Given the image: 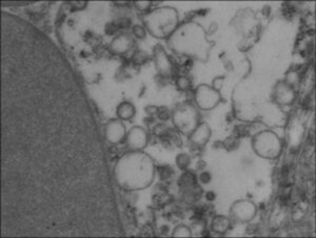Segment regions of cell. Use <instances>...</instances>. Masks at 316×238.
Segmentation results:
<instances>
[{
	"mask_svg": "<svg viewBox=\"0 0 316 238\" xmlns=\"http://www.w3.org/2000/svg\"><path fill=\"white\" fill-rule=\"evenodd\" d=\"M133 38L128 34H121L113 38L110 43V51L116 55H124L133 47Z\"/></svg>",
	"mask_w": 316,
	"mask_h": 238,
	"instance_id": "cell-13",
	"label": "cell"
},
{
	"mask_svg": "<svg viewBox=\"0 0 316 238\" xmlns=\"http://www.w3.org/2000/svg\"><path fill=\"white\" fill-rule=\"evenodd\" d=\"M176 166L180 170H187L191 164V157L186 153H180L175 158Z\"/></svg>",
	"mask_w": 316,
	"mask_h": 238,
	"instance_id": "cell-17",
	"label": "cell"
},
{
	"mask_svg": "<svg viewBox=\"0 0 316 238\" xmlns=\"http://www.w3.org/2000/svg\"><path fill=\"white\" fill-rule=\"evenodd\" d=\"M126 142L132 151H144L149 143L148 132L143 127L135 126L128 132Z\"/></svg>",
	"mask_w": 316,
	"mask_h": 238,
	"instance_id": "cell-10",
	"label": "cell"
},
{
	"mask_svg": "<svg viewBox=\"0 0 316 238\" xmlns=\"http://www.w3.org/2000/svg\"><path fill=\"white\" fill-rule=\"evenodd\" d=\"M155 162L143 151H131L119 158L114 167L117 185L126 191L147 189L155 178Z\"/></svg>",
	"mask_w": 316,
	"mask_h": 238,
	"instance_id": "cell-1",
	"label": "cell"
},
{
	"mask_svg": "<svg viewBox=\"0 0 316 238\" xmlns=\"http://www.w3.org/2000/svg\"><path fill=\"white\" fill-rule=\"evenodd\" d=\"M168 47L177 55L205 62L214 43L206 37L201 25L195 21L180 24L167 39Z\"/></svg>",
	"mask_w": 316,
	"mask_h": 238,
	"instance_id": "cell-2",
	"label": "cell"
},
{
	"mask_svg": "<svg viewBox=\"0 0 316 238\" xmlns=\"http://www.w3.org/2000/svg\"><path fill=\"white\" fill-rule=\"evenodd\" d=\"M274 100L280 105H290L296 98V92L293 85L288 83L286 80L278 81L274 88Z\"/></svg>",
	"mask_w": 316,
	"mask_h": 238,
	"instance_id": "cell-11",
	"label": "cell"
},
{
	"mask_svg": "<svg viewBox=\"0 0 316 238\" xmlns=\"http://www.w3.org/2000/svg\"><path fill=\"white\" fill-rule=\"evenodd\" d=\"M205 198H206V200H208V201H213V200H215V198H216L215 193L212 192V191L206 192V193H205Z\"/></svg>",
	"mask_w": 316,
	"mask_h": 238,
	"instance_id": "cell-26",
	"label": "cell"
},
{
	"mask_svg": "<svg viewBox=\"0 0 316 238\" xmlns=\"http://www.w3.org/2000/svg\"><path fill=\"white\" fill-rule=\"evenodd\" d=\"M133 5L139 11H148V9L151 7L152 3H150V2H136Z\"/></svg>",
	"mask_w": 316,
	"mask_h": 238,
	"instance_id": "cell-24",
	"label": "cell"
},
{
	"mask_svg": "<svg viewBox=\"0 0 316 238\" xmlns=\"http://www.w3.org/2000/svg\"><path fill=\"white\" fill-rule=\"evenodd\" d=\"M156 116L161 122H167L172 117V113L168 109H166V107H159V111Z\"/></svg>",
	"mask_w": 316,
	"mask_h": 238,
	"instance_id": "cell-21",
	"label": "cell"
},
{
	"mask_svg": "<svg viewBox=\"0 0 316 238\" xmlns=\"http://www.w3.org/2000/svg\"><path fill=\"white\" fill-rule=\"evenodd\" d=\"M71 6L75 9L82 10L86 6V3H71Z\"/></svg>",
	"mask_w": 316,
	"mask_h": 238,
	"instance_id": "cell-27",
	"label": "cell"
},
{
	"mask_svg": "<svg viewBox=\"0 0 316 238\" xmlns=\"http://www.w3.org/2000/svg\"><path fill=\"white\" fill-rule=\"evenodd\" d=\"M127 128L123 121L113 118L109 121L104 127V136L108 143L111 145H119L124 143L127 138Z\"/></svg>",
	"mask_w": 316,
	"mask_h": 238,
	"instance_id": "cell-8",
	"label": "cell"
},
{
	"mask_svg": "<svg viewBox=\"0 0 316 238\" xmlns=\"http://www.w3.org/2000/svg\"><path fill=\"white\" fill-rule=\"evenodd\" d=\"M192 230L184 224H178L172 232V237H191Z\"/></svg>",
	"mask_w": 316,
	"mask_h": 238,
	"instance_id": "cell-16",
	"label": "cell"
},
{
	"mask_svg": "<svg viewBox=\"0 0 316 238\" xmlns=\"http://www.w3.org/2000/svg\"><path fill=\"white\" fill-rule=\"evenodd\" d=\"M231 226V220L225 215H216L211 222V230L216 234H226Z\"/></svg>",
	"mask_w": 316,
	"mask_h": 238,
	"instance_id": "cell-14",
	"label": "cell"
},
{
	"mask_svg": "<svg viewBox=\"0 0 316 238\" xmlns=\"http://www.w3.org/2000/svg\"><path fill=\"white\" fill-rule=\"evenodd\" d=\"M222 100L221 91H217L212 85L199 84L194 91V101L200 110L209 111L219 105Z\"/></svg>",
	"mask_w": 316,
	"mask_h": 238,
	"instance_id": "cell-6",
	"label": "cell"
},
{
	"mask_svg": "<svg viewBox=\"0 0 316 238\" xmlns=\"http://www.w3.org/2000/svg\"><path fill=\"white\" fill-rule=\"evenodd\" d=\"M136 109L135 105L133 103H131L129 101H124L118 104L116 109V115L117 118L121 119V121H130L135 116Z\"/></svg>",
	"mask_w": 316,
	"mask_h": 238,
	"instance_id": "cell-15",
	"label": "cell"
},
{
	"mask_svg": "<svg viewBox=\"0 0 316 238\" xmlns=\"http://www.w3.org/2000/svg\"><path fill=\"white\" fill-rule=\"evenodd\" d=\"M143 23L150 35L168 39L179 26V15L175 8L160 7L145 13Z\"/></svg>",
	"mask_w": 316,
	"mask_h": 238,
	"instance_id": "cell-3",
	"label": "cell"
},
{
	"mask_svg": "<svg viewBox=\"0 0 316 238\" xmlns=\"http://www.w3.org/2000/svg\"><path fill=\"white\" fill-rule=\"evenodd\" d=\"M153 59L156 71L160 76L170 77L173 73V63L161 45H156L153 48Z\"/></svg>",
	"mask_w": 316,
	"mask_h": 238,
	"instance_id": "cell-9",
	"label": "cell"
},
{
	"mask_svg": "<svg viewBox=\"0 0 316 238\" xmlns=\"http://www.w3.org/2000/svg\"><path fill=\"white\" fill-rule=\"evenodd\" d=\"M257 212V208L254 202L248 199H239L233 202L230 209L232 218L239 222H248L252 220Z\"/></svg>",
	"mask_w": 316,
	"mask_h": 238,
	"instance_id": "cell-7",
	"label": "cell"
},
{
	"mask_svg": "<svg viewBox=\"0 0 316 238\" xmlns=\"http://www.w3.org/2000/svg\"><path fill=\"white\" fill-rule=\"evenodd\" d=\"M225 80V77L224 76H220V77H216L214 80H213V88L216 89L217 91H221V88L223 85V82Z\"/></svg>",
	"mask_w": 316,
	"mask_h": 238,
	"instance_id": "cell-25",
	"label": "cell"
},
{
	"mask_svg": "<svg viewBox=\"0 0 316 238\" xmlns=\"http://www.w3.org/2000/svg\"><path fill=\"white\" fill-rule=\"evenodd\" d=\"M169 131V129L166 125L163 124H158V125H155V127L153 128V133L156 135V136H167V133Z\"/></svg>",
	"mask_w": 316,
	"mask_h": 238,
	"instance_id": "cell-20",
	"label": "cell"
},
{
	"mask_svg": "<svg viewBox=\"0 0 316 238\" xmlns=\"http://www.w3.org/2000/svg\"><path fill=\"white\" fill-rule=\"evenodd\" d=\"M132 34L138 39H144L147 36V30L145 27L140 25H134L132 27Z\"/></svg>",
	"mask_w": 316,
	"mask_h": 238,
	"instance_id": "cell-19",
	"label": "cell"
},
{
	"mask_svg": "<svg viewBox=\"0 0 316 238\" xmlns=\"http://www.w3.org/2000/svg\"><path fill=\"white\" fill-rule=\"evenodd\" d=\"M252 148L258 156L266 159H275L281 154L282 144L276 133L265 130L254 135L252 138Z\"/></svg>",
	"mask_w": 316,
	"mask_h": 238,
	"instance_id": "cell-5",
	"label": "cell"
},
{
	"mask_svg": "<svg viewBox=\"0 0 316 238\" xmlns=\"http://www.w3.org/2000/svg\"><path fill=\"white\" fill-rule=\"evenodd\" d=\"M176 86L179 91L186 92L189 91L192 86V81L187 76H178L176 78Z\"/></svg>",
	"mask_w": 316,
	"mask_h": 238,
	"instance_id": "cell-18",
	"label": "cell"
},
{
	"mask_svg": "<svg viewBox=\"0 0 316 238\" xmlns=\"http://www.w3.org/2000/svg\"><path fill=\"white\" fill-rule=\"evenodd\" d=\"M171 119L177 131L189 136L199 125L200 115L198 110L192 103L182 102L173 110Z\"/></svg>",
	"mask_w": 316,
	"mask_h": 238,
	"instance_id": "cell-4",
	"label": "cell"
},
{
	"mask_svg": "<svg viewBox=\"0 0 316 238\" xmlns=\"http://www.w3.org/2000/svg\"><path fill=\"white\" fill-rule=\"evenodd\" d=\"M145 111H146V113H147L149 116L153 117V116H156V115H157V113H158V111H159V107L156 106V105L151 104V105H148V106L145 107Z\"/></svg>",
	"mask_w": 316,
	"mask_h": 238,
	"instance_id": "cell-23",
	"label": "cell"
},
{
	"mask_svg": "<svg viewBox=\"0 0 316 238\" xmlns=\"http://www.w3.org/2000/svg\"><path fill=\"white\" fill-rule=\"evenodd\" d=\"M211 180H212V175L210 172L202 171L199 174V181L203 183V185H208V183L211 182Z\"/></svg>",
	"mask_w": 316,
	"mask_h": 238,
	"instance_id": "cell-22",
	"label": "cell"
},
{
	"mask_svg": "<svg viewBox=\"0 0 316 238\" xmlns=\"http://www.w3.org/2000/svg\"><path fill=\"white\" fill-rule=\"evenodd\" d=\"M211 137V128L208 123H199L194 131L189 135L190 142L196 147H203Z\"/></svg>",
	"mask_w": 316,
	"mask_h": 238,
	"instance_id": "cell-12",
	"label": "cell"
}]
</instances>
